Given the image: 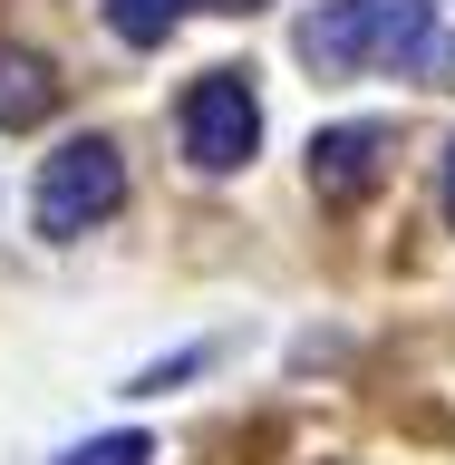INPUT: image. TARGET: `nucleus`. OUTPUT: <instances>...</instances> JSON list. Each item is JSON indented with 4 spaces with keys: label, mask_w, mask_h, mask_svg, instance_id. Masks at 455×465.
I'll return each instance as SVG.
<instances>
[{
    "label": "nucleus",
    "mask_w": 455,
    "mask_h": 465,
    "mask_svg": "<svg viewBox=\"0 0 455 465\" xmlns=\"http://www.w3.org/2000/svg\"><path fill=\"white\" fill-rule=\"evenodd\" d=\"M291 39L320 78H340V68H455L436 0H320Z\"/></svg>",
    "instance_id": "1"
},
{
    "label": "nucleus",
    "mask_w": 455,
    "mask_h": 465,
    "mask_svg": "<svg viewBox=\"0 0 455 465\" xmlns=\"http://www.w3.org/2000/svg\"><path fill=\"white\" fill-rule=\"evenodd\" d=\"M126 203V155H116L107 136H68L39 165V194H29V213H39V232L49 242H78V232H97Z\"/></svg>",
    "instance_id": "2"
},
{
    "label": "nucleus",
    "mask_w": 455,
    "mask_h": 465,
    "mask_svg": "<svg viewBox=\"0 0 455 465\" xmlns=\"http://www.w3.org/2000/svg\"><path fill=\"white\" fill-rule=\"evenodd\" d=\"M184 155H194L203 174H232V165H252V145H262V97L242 68H203L194 87H184Z\"/></svg>",
    "instance_id": "3"
},
{
    "label": "nucleus",
    "mask_w": 455,
    "mask_h": 465,
    "mask_svg": "<svg viewBox=\"0 0 455 465\" xmlns=\"http://www.w3.org/2000/svg\"><path fill=\"white\" fill-rule=\"evenodd\" d=\"M388 165V126H320L311 136V184L320 203H359Z\"/></svg>",
    "instance_id": "4"
},
{
    "label": "nucleus",
    "mask_w": 455,
    "mask_h": 465,
    "mask_svg": "<svg viewBox=\"0 0 455 465\" xmlns=\"http://www.w3.org/2000/svg\"><path fill=\"white\" fill-rule=\"evenodd\" d=\"M49 107H58V78H49V58H29V49H0V126H39Z\"/></svg>",
    "instance_id": "5"
},
{
    "label": "nucleus",
    "mask_w": 455,
    "mask_h": 465,
    "mask_svg": "<svg viewBox=\"0 0 455 465\" xmlns=\"http://www.w3.org/2000/svg\"><path fill=\"white\" fill-rule=\"evenodd\" d=\"M194 0H107V20H116V39H136V49H155L174 20H184Z\"/></svg>",
    "instance_id": "6"
},
{
    "label": "nucleus",
    "mask_w": 455,
    "mask_h": 465,
    "mask_svg": "<svg viewBox=\"0 0 455 465\" xmlns=\"http://www.w3.org/2000/svg\"><path fill=\"white\" fill-rule=\"evenodd\" d=\"M58 465H155V446H145L136 427H116V436H87V446H68Z\"/></svg>",
    "instance_id": "7"
},
{
    "label": "nucleus",
    "mask_w": 455,
    "mask_h": 465,
    "mask_svg": "<svg viewBox=\"0 0 455 465\" xmlns=\"http://www.w3.org/2000/svg\"><path fill=\"white\" fill-rule=\"evenodd\" d=\"M446 213H455V145H446Z\"/></svg>",
    "instance_id": "8"
}]
</instances>
